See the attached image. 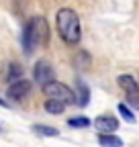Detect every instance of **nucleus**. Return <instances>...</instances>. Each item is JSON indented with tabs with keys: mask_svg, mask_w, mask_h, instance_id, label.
Returning a JSON list of instances; mask_svg holds the SVG:
<instances>
[{
	"mask_svg": "<svg viewBox=\"0 0 139 147\" xmlns=\"http://www.w3.org/2000/svg\"><path fill=\"white\" fill-rule=\"evenodd\" d=\"M49 41V25H47V18L45 16H33L31 21L25 25V31H23V47H25V53L31 55L37 47H43L47 45Z\"/></svg>",
	"mask_w": 139,
	"mask_h": 147,
	"instance_id": "obj_1",
	"label": "nucleus"
},
{
	"mask_svg": "<svg viewBox=\"0 0 139 147\" xmlns=\"http://www.w3.org/2000/svg\"><path fill=\"white\" fill-rule=\"evenodd\" d=\"M57 23V31L59 37L67 43V45H76L82 39V27H80V18L72 8H61L55 16Z\"/></svg>",
	"mask_w": 139,
	"mask_h": 147,
	"instance_id": "obj_2",
	"label": "nucleus"
},
{
	"mask_svg": "<svg viewBox=\"0 0 139 147\" xmlns=\"http://www.w3.org/2000/svg\"><path fill=\"white\" fill-rule=\"evenodd\" d=\"M43 94H45L47 98L59 100V102H63V104H76V92L70 88V86H65V84H61V82H55V80L43 86Z\"/></svg>",
	"mask_w": 139,
	"mask_h": 147,
	"instance_id": "obj_3",
	"label": "nucleus"
},
{
	"mask_svg": "<svg viewBox=\"0 0 139 147\" xmlns=\"http://www.w3.org/2000/svg\"><path fill=\"white\" fill-rule=\"evenodd\" d=\"M31 90H33V84L29 82V80H25V78H21V80H16V82H12V84H8V88H6V96L8 98H12V100H25L29 94H31Z\"/></svg>",
	"mask_w": 139,
	"mask_h": 147,
	"instance_id": "obj_4",
	"label": "nucleus"
},
{
	"mask_svg": "<svg viewBox=\"0 0 139 147\" xmlns=\"http://www.w3.org/2000/svg\"><path fill=\"white\" fill-rule=\"evenodd\" d=\"M53 67H51V63L49 61H45V59H39L37 63H35V67H33V78H35V82L37 84H41V86H45V84H49V82H53Z\"/></svg>",
	"mask_w": 139,
	"mask_h": 147,
	"instance_id": "obj_5",
	"label": "nucleus"
},
{
	"mask_svg": "<svg viewBox=\"0 0 139 147\" xmlns=\"http://www.w3.org/2000/svg\"><path fill=\"white\" fill-rule=\"evenodd\" d=\"M94 127H96V131L100 135H113L117 129H119V121L111 115H102L94 121Z\"/></svg>",
	"mask_w": 139,
	"mask_h": 147,
	"instance_id": "obj_6",
	"label": "nucleus"
},
{
	"mask_svg": "<svg viewBox=\"0 0 139 147\" xmlns=\"http://www.w3.org/2000/svg\"><path fill=\"white\" fill-rule=\"evenodd\" d=\"M88 102H90V90H88V86H86V82L78 80V84H76V104L78 106H86Z\"/></svg>",
	"mask_w": 139,
	"mask_h": 147,
	"instance_id": "obj_7",
	"label": "nucleus"
},
{
	"mask_svg": "<svg viewBox=\"0 0 139 147\" xmlns=\"http://www.w3.org/2000/svg\"><path fill=\"white\" fill-rule=\"evenodd\" d=\"M2 76H4V80L6 82H16V80H21L23 78V67L19 65V63H8L6 67H4V71H2Z\"/></svg>",
	"mask_w": 139,
	"mask_h": 147,
	"instance_id": "obj_8",
	"label": "nucleus"
},
{
	"mask_svg": "<svg viewBox=\"0 0 139 147\" xmlns=\"http://www.w3.org/2000/svg\"><path fill=\"white\" fill-rule=\"evenodd\" d=\"M117 82H119L121 88L125 90V94H131V92H137V90H139V84L135 82L133 76H129V74H123V76H119Z\"/></svg>",
	"mask_w": 139,
	"mask_h": 147,
	"instance_id": "obj_9",
	"label": "nucleus"
},
{
	"mask_svg": "<svg viewBox=\"0 0 139 147\" xmlns=\"http://www.w3.org/2000/svg\"><path fill=\"white\" fill-rule=\"evenodd\" d=\"M74 65H76L78 69H88V67L92 65L90 53H88V51H84V49L76 51V55H74Z\"/></svg>",
	"mask_w": 139,
	"mask_h": 147,
	"instance_id": "obj_10",
	"label": "nucleus"
},
{
	"mask_svg": "<svg viewBox=\"0 0 139 147\" xmlns=\"http://www.w3.org/2000/svg\"><path fill=\"white\" fill-rule=\"evenodd\" d=\"M98 143H100V147H123V139L117 137L115 133L113 135H98Z\"/></svg>",
	"mask_w": 139,
	"mask_h": 147,
	"instance_id": "obj_11",
	"label": "nucleus"
},
{
	"mask_svg": "<svg viewBox=\"0 0 139 147\" xmlns=\"http://www.w3.org/2000/svg\"><path fill=\"white\" fill-rule=\"evenodd\" d=\"M65 106L67 104H63L59 100H53V98H47L45 100V110H47L49 115H61L63 110H65Z\"/></svg>",
	"mask_w": 139,
	"mask_h": 147,
	"instance_id": "obj_12",
	"label": "nucleus"
},
{
	"mask_svg": "<svg viewBox=\"0 0 139 147\" xmlns=\"http://www.w3.org/2000/svg\"><path fill=\"white\" fill-rule=\"evenodd\" d=\"M33 131L37 133V135H45V137H57V135H59L57 129L47 127V125H35V127H33Z\"/></svg>",
	"mask_w": 139,
	"mask_h": 147,
	"instance_id": "obj_13",
	"label": "nucleus"
},
{
	"mask_svg": "<svg viewBox=\"0 0 139 147\" xmlns=\"http://www.w3.org/2000/svg\"><path fill=\"white\" fill-rule=\"evenodd\" d=\"M67 125H70V127H76V129H86V127H90V119H86V117H76V119H70Z\"/></svg>",
	"mask_w": 139,
	"mask_h": 147,
	"instance_id": "obj_14",
	"label": "nucleus"
},
{
	"mask_svg": "<svg viewBox=\"0 0 139 147\" xmlns=\"http://www.w3.org/2000/svg\"><path fill=\"white\" fill-rule=\"evenodd\" d=\"M119 113H121V117H123L127 123H135V115L131 113V108L127 104H119Z\"/></svg>",
	"mask_w": 139,
	"mask_h": 147,
	"instance_id": "obj_15",
	"label": "nucleus"
},
{
	"mask_svg": "<svg viewBox=\"0 0 139 147\" xmlns=\"http://www.w3.org/2000/svg\"><path fill=\"white\" fill-rule=\"evenodd\" d=\"M127 102H129L131 108L139 110V90H137V92H131V94H127Z\"/></svg>",
	"mask_w": 139,
	"mask_h": 147,
	"instance_id": "obj_16",
	"label": "nucleus"
},
{
	"mask_svg": "<svg viewBox=\"0 0 139 147\" xmlns=\"http://www.w3.org/2000/svg\"><path fill=\"white\" fill-rule=\"evenodd\" d=\"M0 106H6V102H4L2 98H0Z\"/></svg>",
	"mask_w": 139,
	"mask_h": 147,
	"instance_id": "obj_17",
	"label": "nucleus"
}]
</instances>
